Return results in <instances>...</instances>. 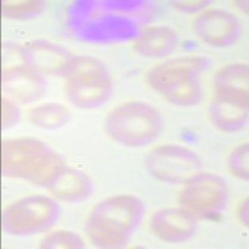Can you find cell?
I'll return each mask as SVG.
<instances>
[{"instance_id": "16", "label": "cell", "mask_w": 249, "mask_h": 249, "mask_svg": "<svg viewBox=\"0 0 249 249\" xmlns=\"http://www.w3.org/2000/svg\"><path fill=\"white\" fill-rule=\"evenodd\" d=\"M176 31L168 26L157 25L144 29L133 44V49L142 56L163 57L170 55L176 49Z\"/></svg>"}, {"instance_id": "2", "label": "cell", "mask_w": 249, "mask_h": 249, "mask_svg": "<svg viewBox=\"0 0 249 249\" xmlns=\"http://www.w3.org/2000/svg\"><path fill=\"white\" fill-rule=\"evenodd\" d=\"M64 167L61 156L40 140L19 137L1 144V172L5 177L48 187Z\"/></svg>"}, {"instance_id": "10", "label": "cell", "mask_w": 249, "mask_h": 249, "mask_svg": "<svg viewBox=\"0 0 249 249\" xmlns=\"http://www.w3.org/2000/svg\"><path fill=\"white\" fill-rule=\"evenodd\" d=\"M148 228L162 241L181 243L192 237L197 222L192 213L184 208H164L151 215Z\"/></svg>"}, {"instance_id": "23", "label": "cell", "mask_w": 249, "mask_h": 249, "mask_svg": "<svg viewBox=\"0 0 249 249\" xmlns=\"http://www.w3.org/2000/svg\"><path fill=\"white\" fill-rule=\"evenodd\" d=\"M248 210H249V203H248V197L243 199V201L239 203L237 208V215L239 218V221L242 222V224H244L246 227H248Z\"/></svg>"}, {"instance_id": "17", "label": "cell", "mask_w": 249, "mask_h": 249, "mask_svg": "<svg viewBox=\"0 0 249 249\" xmlns=\"http://www.w3.org/2000/svg\"><path fill=\"white\" fill-rule=\"evenodd\" d=\"M26 117L37 127L54 130L66 124L70 119V111L61 104L48 102L41 105L33 106L26 111Z\"/></svg>"}, {"instance_id": "7", "label": "cell", "mask_w": 249, "mask_h": 249, "mask_svg": "<svg viewBox=\"0 0 249 249\" xmlns=\"http://www.w3.org/2000/svg\"><path fill=\"white\" fill-rule=\"evenodd\" d=\"M144 167L161 182L181 184L201 171L202 161L195 151L181 144H162L144 160Z\"/></svg>"}, {"instance_id": "15", "label": "cell", "mask_w": 249, "mask_h": 249, "mask_svg": "<svg viewBox=\"0 0 249 249\" xmlns=\"http://www.w3.org/2000/svg\"><path fill=\"white\" fill-rule=\"evenodd\" d=\"M248 85L249 69L247 64H230L219 69L214 76L215 96L248 102Z\"/></svg>"}, {"instance_id": "1", "label": "cell", "mask_w": 249, "mask_h": 249, "mask_svg": "<svg viewBox=\"0 0 249 249\" xmlns=\"http://www.w3.org/2000/svg\"><path fill=\"white\" fill-rule=\"evenodd\" d=\"M143 212V202L135 196H111L90 211L84 231L93 246L119 248L136 230Z\"/></svg>"}, {"instance_id": "19", "label": "cell", "mask_w": 249, "mask_h": 249, "mask_svg": "<svg viewBox=\"0 0 249 249\" xmlns=\"http://www.w3.org/2000/svg\"><path fill=\"white\" fill-rule=\"evenodd\" d=\"M39 247L45 249H81L85 247V244L76 233L69 231H57L46 235L40 242Z\"/></svg>"}, {"instance_id": "6", "label": "cell", "mask_w": 249, "mask_h": 249, "mask_svg": "<svg viewBox=\"0 0 249 249\" xmlns=\"http://www.w3.org/2000/svg\"><path fill=\"white\" fill-rule=\"evenodd\" d=\"M59 206L46 196H29L9 204L3 212L4 232L12 235H30L48 230L56 221Z\"/></svg>"}, {"instance_id": "21", "label": "cell", "mask_w": 249, "mask_h": 249, "mask_svg": "<svg viewBox=\"0 0 249 249\" xmlns=\"http://www.w3.org/2000/svg\"><path fill=\"white\" fill-rule=\"evenodd\" d=\"M1 124H3L4 128L12 127L19 120V112H18V108L15 107V105L13 104L10 100H8L6 97H3L1 100Z\"/></svg>"}, {"instance_id": "13", "label": "cell", "mask_w": 249, "mask_h": 249, "mask_svg": "<svg viewBox=\"0 0 249 249\" xmlns=\"http://www.w3.org/2000/svg\"><path fill=\"white\" fill-rule=\"evenodd\" d=\"M210 117L215 127L223 132H235L248 122V102L215 96L210 105Z\"/></svg>"}, {"instance_id": "18", "label": "cell", "mask_w": 249, "mask_h": 249, "mask_svg": "<svg viewBox=\"0 0 249 249\" xmlns=\"http://www.w3.org/2000/svg\"><path fill=\"white\" fill-rule=\"evenodd\" d=\"M45 8L44 1L39 0H17V1H3L1 13L5 18L24 19L40 14Z\"/></svg>"}, {"instance_id": "8", "label": "cell", "mask_w": 249, "mask_h": 249, "mask_svg": "<svg viewBox=\"0 0 249 249\" xmlns=\"http://www.w3.org/2000/svg\"><path fill=\"white\" fill-rule=\"evenodd\" d=\"M227 198L228 188L221 176L198 172L184 182L178 201L188 212L212 215L223 210Z\"/></svg>"}, {"instance_id": "4", "label": "cell", "mask_w": 249, "mask_h": 249, "mask_svg": "<svg viewBox=\"0 0 249 249\" xmlns=\"http://www.w3.org/2000/svg\"><path fill=\"white\" fill-rule=\"evenodd\" d=\"M105 130L117 143L141 147L160 136L163 130V120L161 113L147 102H124L108 113Z\"/></svg>"}, {"instance_id": "24", "label": "cell", "mask_w": 249, "mask_h": 249, "mask_svg": "<svg viewBox=\"0 0 249 249\" xmlns=\"http://www.w3.org/2000/svg\"><path fill=\"white\" fill-rule=\"evenodd\" d=\"M235 4H239L238 6H241L242 9H243V12L246 13V14H248V1H234Z\"/></svg>"}, {"instance_id": "12", "label": "cell", "mask_w": 249, "mask_h": 249, "mask_svg": "<svg viewBox=\"0 0 249 249\" xmlns=\"http://www.w3.org/2000/svg\"><path fill=\"white\" fill-rule=\"evenodd\" d=\"M1 82L4 92L21 104L35 101L45 92V81L43 77L39 72L25 65L5 69Z\"/></svg>"}, {"instance_id": "11", "label": "cell", "mask_w": 249, "mask_h": 249, "mask_svg": "<svg viewBox=\"0 0 249 249\" xmlns=\"http://www.w3.org/2000/svg\"><path fill=\"white\" fill-rule=\"evenodd\" d=\"M19 55L24 65L45 75H64L74 57L61 46L41 40L24 45Z\"/></svg>"}, {"instance_id": "20", "label": "cell", "mask_w": 249, "mask_h": 249, "mask_svg": "<svg viewBox=\"0 0 249 249\" xmlns=\"http://www.w3.org/2000/svg\"><path fill=\"white\" fill-rule=\"evenodd\" d=\"M249 146L248 143L239 144L232 151L228 159V168L238 178L248 181L249 178Z\"/></svg>"}, {"instance_id": "5", "label": "cell", "mask_w": 249, "mask_h": 249, "mask_svg": "<svg viewBox=\"0 0 249 249\" xmlns=\"http://www.w3.org/2000/svg\"><path fill=\"white\" fill-rule=\"evenodd\" d=\"M62 76L66 79V96L76 107H97L110 96V76L99 60L74 56Z\"/></svg>"}, {"instance_id": "9", "label": "cell", "mask_w": 249, "mask_h": 249, "mask_svg": "<svg viewBox=\"0 0 249 249\" xmlns=\"http://www.w3.org/2000/svg\"><path fill=\"white\" fill-rule=\"evenodd\" d=\"M193 29L202 41L217 48L235 43L241 30L237 18L221 9H210L197 15Z\"/></svg>"}, {"instance_id": "14", "label": "cell", "mask_w": 249, "mask_h": 249, "mask_svg": "<svg viewBox=\"0 0 249 249\" xmlns=\"http://www.w3.org/2000/svg\"><path fill=\"white\" fill-rule=\"evenodd\" d=\"M55 198L64 202H79L88 198L92 191L90 178L84 172L64 167L48 186Z\"/></svg>"}, {"instance_id": "22", "label": "cell", "mask_w": 249, "mask_h": 249, "mask_svg": "<svg viewBox=\"0 0 249 249\" xmlns=\"http://www.w3.org/2000/svg\"><path fill=\"white\" fill-rule=\"evenodd\" d=\"M210 1H204V0H184V1H172V5L176 9H178L181 12L187 13H195L197 10H201L204 6L208 5Z\"/></svg>"}, {"instance_id": "3", "label": "cell", "mask_w": 249, "mask_h": 249, "mask_svg": "<svg viewBox=\"0 0 249 249\" xmlns=\"http://www.w3.org/2000/svg\"><path fill=\"white\" fill-rule=\"evenodd\" d=\"M208 60L184 56L162 61L148 70L146 81L164 100L177 106H193L201 101V74Z\"/></svg>"}]
</instances>
